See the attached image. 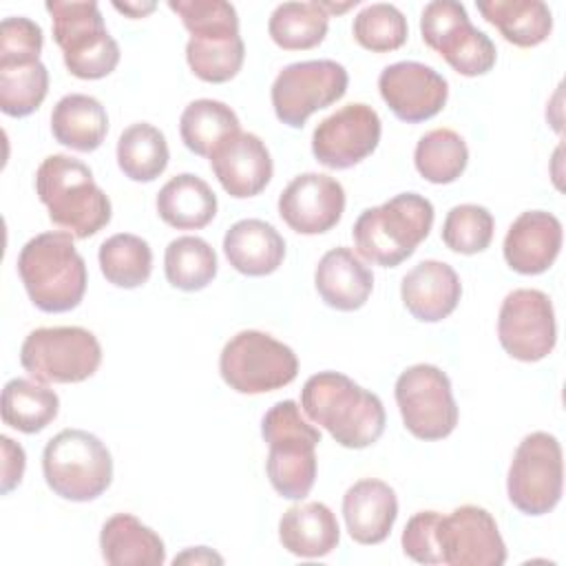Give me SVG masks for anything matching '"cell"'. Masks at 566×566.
Here are the masks:
<instances>
[{
    "mask_svg": "<svg viewBox=\"0 0 566 566\" xmlns=\"http://www.w3.org/2000/svg\"><path fill=\"white\" fill-rule=\"evenodd\" d=\"M562 221L544 210L522 212L504 237V259L520 274L546 272L562 250Z\"/></svg>",
    "mask_w": 566,
    "mask_h": 566,
    "instance_id": "obj_20",
    "label": "cell"
},
{
    "mask_svg": "<svg viewBox=\"0 0 566 566\" xmlns=\"http://www.w3.org/2000/svg\"><path fill=\"white\" fill-rule=\"evenodd\" d=\"M164 272L172 287L199 292L217 276V254L201 237H177L166 248Z\"/></svg>",
    "mask_w": 566,
    "mask_h": 566,
    "instance_id": "obj_35",
    "label": "cell"
},
{
    "mask_svg": "<svg viewBox=\"0 0 566 566\" xmlns=\"http://www.w3.org/2000/svg\"><path fill=\"white\" fill-rule=\"evenodd\" d=\"M343 517L354 542L380 544L389 537L398 517L396 491L382 480H358L343 495Z\"/></svg>",
    "mask_w": 566,
    "mask_h": 566,
    "instance_id": "obj_22",
    "label": "cell"
},
{
    "mask_svg": "<svg viewBox=\"0 0 566 566\" xmlns=\"http://www.w3.org/2000/svg\"><path fill=\"white\" fill-rule=\"evenodd\" d=\"M475 7L506 42L522 49L542 44L553 31V13L542 0H484Z\"/></svg>",
    "mask_w": 566,
    "mask_h": 566,
    "instance_id": "obj_29",
    "label": "cell"
},
{
    "mask_svg": "<svg viewBox=\"0 0 566 566\" xmlns=\"http://www.w3.org/2000/svg\"><path fill=\"white\" fill-rule=\"evenodd\" d=\"M405 429L418 440H442L458 424L449 376L429 363L407 367L394 387Z\"/></svg>",
    "mask_w": 566,
    "mask_h": 566,
    "instance_id": "obj_12",
    "label": "cell"
},
{
    "mask_svg": "<svg viewBox=\"0 0 566 566\" xmlns=\"http://www.w3.org/2000/svg\"><path fill=\"white\" fill-rule=\"evenodd\" d=\"M349 75L334 60H305L287 64L274 80L270 97L279 122L303 128L310 115L338 102L347 91Z\"/></svg>",
    "mask_w": 566,
    "mask_h": 566,
    "instance_id": "obj_13",
    "label": "cell"
},
{
    "mask_svg": "<svg viewBox=\"0 0 566 566\" xmlns=\"http://www.w3.org/2000/svg\"><path fill=\"white\" fill-rule=\"evenodd\" d=\"M502 349L522 363L546 358L557 343L555 310L542 290L520 287L504 296L497 314Z\"/></svg>",
    "mask_w": 566,
    "mask_h": 566,
    "instance_id": "obj_14",
    "label": "cell"
},
{
    "mask_svg": "<svg viewBox=\"0 0 566 566\" xmlns=\"http://www.w3.org/2000/svg\"><path fill=\"white\" fill-rule=\"evenodd\" d=\"M210 168L221 188L234 199H248L265 190L274 166L268 146L254 133H230L210 153Z\"/></svg>",
    "mask_w": 566,
    "mask_h": 566,
    "instance_id": "obj_19",
    "label": "cell"
},
{
    "mask_svg": "<svg viewBox=\"0 0 566 566\" xmlns=\"http://www.w3.org/2000/svg\"><path fill=\"white\" fill-rule=\"evenodd\" d=\"M438 546L442 564L449 566H502L506 562V544L493 515L473 504L440 515Z\"/></svg>",
    "mask_w": 566,
    "mask_h": 566,
    "instance_id": "obj_16",
    "label": "cell"
},
{
    "mask_svg": "<svg viewBox=\"0 0 566 566\" xmlns=\"http://www.w3.org/2000/svg\"><path fill=\"white\" fill-rule=\"evenodd\" d=\"M49 93V71L42 62L0 66V111L27 117L40 108Z\"/></svg>",
    "mask_w": 566,
    "mask_h": 566,
    "instance_id": "obj_38",
    "label": "cell"
},
{
    "mask_svg": "<svg viewBox=\"0 0 566 566\" xmlns=\"http://www.w3.org/2000/svg\"><path fill=\"white\" fill-rule=\"evenodd\" d=\"M157 212L164 223L177 230L206 228L217 214V195L192 172L168 179L157 195Z\"/></svg>",
    "mask_w": 566,
    "mask_h": 566,
    "instance_id": "obj_28",
    "label": "cell"
},
{
    "mask_svg": "<svg viewBox=\"0 0 566 566\" xmlns=\"http://www.w3.org/2000/svg\"><path fill=\"white\" fill-rule=\"evenodd\" d=\"M352 33L363 49L371 53H389L407 42L409 27L398 7L374 2L356 13Z\"/></svg>",
    "mask_w": 566,
    "mask_h": 566,
    "instance_id": "obj_39",
    "label": "cell"
},
{
    "mask_svg": "<svg viewBox=\"0 0 566 566\" xmlns=\"http://www.w3.org/2000/svg\"><path fill=\"white\" fill-rule=\"evenodd\" d=\"M378 91L389 111L407 124L436 117L449 97L447 80L431 66L413 60L385 66L378 77Z\"/></svg>",
    "mask_w": 566,
    "mask_h": 566,
    "instance_id": "obj_17",
    "label": "cell"
},
{
    "mask_svg": "<svg viewBox=\"0 0 566 566\" xmlns=\"http://www.w3.org/2000/svg\"><path fill=\"white\" fill-rule=\"evenodd\" d=\"M438 511H420L405 524L402 551L418 564H442L438 546Z\"/></svg>",
    "mask_w": 566,
    "mask_h": 566,
    "instance_id": "obj_43",
    "label": "cell"
},
{
    "mask_svg": "<svg viewBox=\"0 0 566 566\" xmlns=\"http://www.w3.org/2000/svg\"><path fill=\"white\" fill-rule=\"evenodd\" d=\"M329 27V13L321 2H283L268 22L272 42L285 51H307L318 46Z\"/></svg>",
    "mask_w": 566,
    "mask_h": 566,
    "instance_id": "obj_32",
    "label": "cell"
},
{
    "mask_svg": "<svg viewBox=\"0 0 566 566\" xmlns=\"http://www.w3.org/2000/svg\"><path fill=\"white\" fill-rule=\"evenodd\" d=\"M35 192L49 219L75 239L97 234L111 221V199L86 164L69 155H49L35 172Z\"/></svg>",
    "mask_w": 566,
    "mask_h": 566,
    "instance_id": "obj_3",
    "label": "cell"
},
{
    "mask_svg": "<svg viewBox=\"0 0 566 566\" xmlns=\"http://www.w3.org/2000/svg\"><path fill=\"white\" fill-rule=\"evenodd\" d=\"M228 263L245 276H268L285 259V239L279 230L261 219H241L223 237Z\"/></svg>",
    "mask_w": 566,
    "mask_h": 566,
    "instance_id": "obj_24",
    "label": "cell"
},
{
    "mask_svg": "<svg viewBox=\"0 0 566 566\" xmlns=\"http://www.w3.org/2000/svg\"><path fill=\"white\" fill-rule=\"evenodd\" d=\"M433 206L418 192H400L382 206L367 208L354 223L356 252L380 268H396L429 237Z\"/></svg>",
    "mask_w": 566,
    "mask_h": 566,
    "instance_id": "obj_4",
    "label": "cell"
},
{
    "mask_svg": "<svg viewBox=\"0 0 566 566\" xmlns=\"http://www.w3.org/2000/svg\"><path fill=\"white\" fill-rule=\"evenodd\" d=\"M42 29L29 18L9 15L0 24V66L40 62Z\"/></svg>",
    "mask_w": 566,
    "mask_h": 566,
    "instance_id": "obj_42",
    "label": "cell"
},
{
    "mask_svg": "<svg viewBox=\"0 0 566 566\" xmlns=\"http://www.w3.org/2000/svg\"><path fill=\"white\" fill-rule=\"evenodd\" d=\"M2 442V486H0V493L7 495L11 493L20 482H22V475H24V467H27V455H24V449L13 442L9 436H2L0 438Z\"/></svg>",
    "mask_w": 566,
    "mask_h": 566,
    "instance_id": "obj_44",
    "label": "cell"
},
{
    "mask_svg": "<svg viewBox=\"0 0 566 566\" xmlns=\"http://www.w3.org/2000/svg\"><path fill=\"white\" fill-rule=\"evenodd\" d=\"M380 133L382 126L378 113L363 102H352L314 128L312 153L325 168L345 170L376 150Z\"/></svg>",
    "mask_w": 566,
    "mask_h": 566,
    "instance_id": "obj_15",
    "label": "cell"
},
{
    "mask_svg": "<svg viewBox=\"0 0 566 566\" xmlns=\"http://www.w3.org/2000/svg\"><path fill=\"white\" fill-rule=\"evenodd\" d=\"M219 374L237 394L256 396L290 385L298 374V358L270 334L243 329L223 345Z\"/></svg>",
    "mask_w": 566,
    "mask_h": 566,
    "instance_id": "obj_8",
    "label": "cell"
},
{
    "mask_svg": "<svg viewBox=\"0 0 566 566\" xmlns=\"http://www.w3.org/2000/svg\"><path fill=\"white\" fill-rule=\"evenodd\" d=\"M97 259L106 281L124 290L144 285L153 272L150 245L142 237L130 232H119L108 237L99 245Z\"/></svg>",
    "mask_w": 566,
    "mask_h": 566,
    "instance_id": "obj_34",
    "label": "cell"
},
{
    "mask_svg": "<svg viewBox=\"0 0 566 566\" xmlns=\"http://www.w3.org/2000/svg\"><path fill=\"white\" fill-rule=\"evenodd\" d=\"M99 548L111 566H161L166 562L161 537L130 513H115L104 522Z\"/></svg>",
    "mask_w": 566,
    "mask_h": 566,
    "instance_id": "obj_26",
    "label": "cell"
},
{
    "mask_svg": "<svg viewBox=\"0 0 566 566\" xmlns=\"http://www.w3.org/2000/svg\"><path fill=\"white\" fill-rule=\"evenodd\" d=\"M99 340L77 325L38 327L20 347V365L40 382H82L99 369Z\"/></svg>",
    "mask_w": 566,
    "mask_h": 566,
    "instance_id": "obj_9",
    "label": "cell"
},
{
    "mask_svg": "<svg viewBox=\"0 0 566 566\" xmlns=\"http://www.w3.org/2000/svg\"><path fill=\"white\" fill-rule=\"evenodd\" d=\"M420 33L424 44L440 53L447 64L464 77L484 75L495 66V44L484 31L471 24L460 2H429L420 15Z\"/></svg>",
    "mask_w": 566,
    "mask_h": 566,
    "instance_id": "obj_11",
    "label": "cell"
},
{
    "mask_svg": "<svg viewBox=\"0 0 566 566\" xmlns=\"http://www.w3.org/2000/svg\"><path fill=\"white\" fill-rule=\"evenodd\" d=\"M168 7L181 18L190 38L239 35L237 9L226 0H168Z\"/></svg>",
    "mask_w": 566,
    "mask_h": 566,
    "instance_id": "obj_41",
    "label": "cell"
},
{
    "mask_svg": "<svg viewBox=\"0 0 566 566\" xmlns=\"http://www.w3.org/2000/svg\"><path fill=\"white\" fill-rule=\"evenodd\" d=\"M562 486L564 462L559 440L546 431L524 436L506 475L511 504L524 515L551 513L562 500Z\"/></svg>",
    "mask_w": 566,
    "mask_h": 566,
    "instance_id": "obj_10",
    "label": "cell"
},
{
    "mask_svg": "<svg viewBox=\"0 0 566 566\" xmlns=\"http://www.w3.org/2000/svg\"><path fill=\"white\" fill-rule=\"evenodd\" d=\"M237 130H241L237 113L219 99H195L179 117L181 142L190 153L201 157H210L212 148Z\"/></svg>",
    "mask_w": 566,
    "mask_h": 566,
    "instance_id": "obj_33",
    "label": "cell"
},
{
    "mask_svg": "<svg viewBox=\"0 0 566 566\" xmlns=\"http://www.w3.org/2000/svg\"><path fill=\"white\" fill-rule=\"evenodd\" d=\"M60 411V398L40 380L11 378L2 389V420L22 433L46 429Z\"/></svg>",
    "mask_w": 566,
    "mask_h": 566,
    "instance_id": "obj_30",
    "label": "cell"
},
{
    "mask_svg": "<svg viewBox=\"0 0 566 566\" xmlns=\"http://www.w3.org/2000/svg\"><path fill=\"white\" fill-rule=\"evenodd\" d=\"M493 214L478 203L453 206L442 223V241L458 254H478L491 245Z\"/></svg>",
    "mask_w": 566,
    "mask_h": 566,
    "instance_id": "obj_40",
    "label": "cell"
},
{
    "mask_svg": "<svg viewBox=\"0 0 566 566\" xmlns=\"http://www.w3.org/2000/svg\"><path fill=\"white\" fill-rule=\"evenodd\" d=\"M245 57L241 35L230 38H190L186 44V62L190 71L210 84L232 80Z\"/></svg>",
    "mask_w": 566,
    "mask_h": 566,
    "instance_id": "obj_37",
    "label": "cell"
},
{
    "mask_svg": "<svg viewBox=\"0 0 566 566\" xmlns=\"http://www.w3.org/2000/svg\"><path fill=\"white\" fill-rule=\"evenodd\" d=\"M51 133L57 144L71 150L93 153L102 146L108 133V115L99 99L84 93H71L53 106Z\"/></svg>",
    "mask_w": 566,
    "mask_h": 566,
    "instance_id": "obj_27",
    "label": "cell"
},
{
    "mask_svg": "<svg viewBox=\"0 0 566 566\" xmlns=\"http://www.w3.org/2000/svg\"><path fill=\"white\" fill-rule=\"evenodd\" d=\"M113 7L119 11V13H126L130 18H144L146 13L155 11V2H113Z\"/></svg>",
    "mask_w": 566,
    "mask_h": 566,
    "instance_id": "obj_46",
    "label": "cell"
},
{
    "mask_svg": "<svg viewBox=\"0 0 566 566\" xmlns=\"http://www.w3.org/2000/svg\"><path fill=\"white\" fill-rule=\"evenodd\" d=\"M168 159L164 133L148 122L130 124L117 139V166L133 181H155L166 170Z\"/></svg>",
    "mask_w": 566,
    "mask_h": 566,
    "instance_id": "obj_31",
    "label": "cell"
},
{
    "mask_svg": "<svg viewBox=\"0 0 566 566\" xmlns=\"http://www.w3.org/2000/svg\"><path fill=\"white\" fill-rule=\"evenodd\" d=\"M345 212V190L340 181L323 172L294 177L279 197L281 219L298 234H323L332 230Z\"/></svg>",
    "mask_w": 566,
    "mask_h": 566,
    "instance_id": "obj_18",
    "label": "cell"
},
{
    "mask_svg": "<svg viewBox=\"0 0 566 566\" xmlns=\"http://www.w3.org/2000/svg\"><path fill=\"white\" fill-rule=\"evenodd\" d=\"M53 40L62 49L64 66L80 80H102L119 64V44L104 27L97 2H46Z\"/></svg>",
    "mask_w": 566,
    "mask_h": 566,
    "instance_id": "obj_7",
    "label": "cell"
},
{
    "mask_svg": "<svg viewBox=\"0 0 566 566\" xmlns=\"http://www.w3.org/2000/svg\"><path fill=\"white\" fill-rule=\"evenodd\" d=\"M413 164L422 179L453 184L469 164L467 142L451 128H433L418 139Z\"/></svg>",
    "mask_w": 566,
    "mask_h": 566,
    "instance_id": "obj_36",
    "label": "cell"
},
{
    "mask_svg": "<svg viewBox=\"0 0 566 566\" xmlns=\"http://www.w3.org/2000/svg\"><path fill=\"white\" fill-rule=\"evenodd\" d=\"M462 283L455 270L436 259L413 265L400 283V298L407 312L422 323L447 318L460 303Z\"/></svg>",
    "mask_w": 566,
    "mask_h": 566,
    "instance_id": "obj_21",
    "label": "cell"
},
{
    "mask_svg": "<svg viewBox=\"0 0 566 566\" xmlns=\"http://www.w3.org/2000/svg\"><path fill=\"white\" fill-rule=\"evenodd\" d=\"M261 436L270 449L265 471L272 489L287 500L310 495L316 480V444L321 442V431L303 418L294 400H281L265 411Z\"/></svg>",
    "mask_w": 566,
    "mask_h": 566,
    "instance_id": "obj_5",
    "label": "cell"
},
{
    "mask_svg": "<svg viewBox=\"0 0 566 566\" xmlns=\"http://www.w3.org/2000/svg\"><path fill=\"white\" fill-rule=\"evenodd\" d=\"M279 539L283 548L296 557H325L340 539V528L332 509L323 502H305L290 506L279 522Z\"/></svg>",
    "mask_w": 566,
    "mask_h": 566,
    "instance_id": "obj_25",
    "label": "cell"
},
{
    "mask_svg": "<svg viewBox=\"0 0 566 566\" xmlns=\"http://www.w3.org/2000/svg\"><path fill=\"white\" fill-rule=\"evenodd\" d=\"M42 473L62 500L91 502L113 482V458L106 444L84 429H62L42 451Z\"/></svg>",
    "mask_w": 566,
    "mask_h": 566,
    "instance_id": "obj_6",
    "label": "cell"
},
{
    "mask_svg": "<svg viewBox=\"0 0 566 566\" xmlns=\"http://www.w3.org/2000/svg\"><path fill=\"white\" fill-rule=\"evenodd\" d=\"M172 564H223V557L217 555L214 551H210L208 546H197V548H188L181 555H177L172 559Z\"/></svg>",
    "mask_w": 566,
    "mask_h": 566,
    "instance_id": "obj_45",
    "label": "cell"
},
{
    "mask_svg": "<svg viewBox=\"0 0 566 566\" xmlns=\"http://www.w3.org/2000/svg\"><path fill=\"white\" fill-rule=\"evenodd\" d=\"M18 274L31 303L49 314L75 310L86 292V263L71 232H42L18 254Z\"/></svg>",
    "mask_w": 566,
    "mask_h": 566,
    "instance_id": "obj_2",
    "label": "cell"
},
{
    "mask_svg": "<svg viewBox=\"0 0 566 566\" xmlns=\"http://www.w3.org/2000/svg\"><path fill=\"white\" fill-rule=\"evenodd\" d=\"M305 416L345 449H365L385 431L382 400L340 371H318L301 389Z\"/></svg>",
    "mask_w": 566,
    "mask_h": 566,
    "instance_id": "obj_1",
    "label": "cell"
},
{
    "mask_svg": "<svg viewBox=\"0 0 566 566\" xmlns=\"http://www.w3.org/2000/svg\"><path fill=\"white\" fill-rule=\"evenodd\" d=\"M314 285L325 305L340 312H354L367 303L374 290V274L354 250L340 245L321 256L314 272Z\"/></svg>",
    "mask_w": 566,
    "mask_h": 566,
    "instance_id": "obj_23",
    "label": "cell"
}]
</instances>
